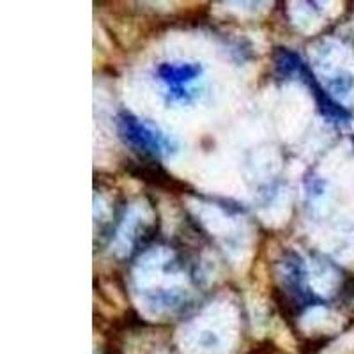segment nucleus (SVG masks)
Listing matches in <instances>:
<instances>
[{"label":"nucleus","instance_id":"1","mask_svg":"<svg viewBox=\"0 0 354 354\" xmlns=\"http://www.w3.org/2000/svg\"><path fill=\"white\" fill-rule=\"evenodd\" d=\"M117 126H119V133L128 144L133 147L144 151L149 154H161L170 153L172 142L167 137H163L161 133L154 131L153 128L145 126L140 122L135 115L129 112H121L117 117Z\"/></svg>","mask_w":354,"mask_h":354},{"label":"nucleus","instance_id":"2","mask_svg":"<svg viewBox=\"0 0 354 354\" xmlns=\"http://www.w3.org/2000/svg\"><path fill=\"white\" fill-rule=\"evenodd\" d=\"M202 73L198 64H161L158 69V75L172 91H179V97H183L181 87L188 82L195 80Z\"/></svg>","mask_w":354,"mask_h":354},{"label":"nucleus","instance_id":"3","mask_svg":"<svg viewBox=\"0 0 354 354\" xmlns=\"http://www.w3.org/2000/svg\"><path fill=\"white\" fill-rule=\"evenodd\" d=\"M135 176H138L140 179H144L145 183H149V185L158 186V188H177L179 183L174 181L172 177L165 172V170L161 169V167H138L137 170H133Z\"/></svg>","mask_w":354,"mask_h":354},{"label":"nucleus","instance_id":"4","mask_svg":"<svg viewBox=\"0 0 354 354\" xmlns=\"http://www.w3.org/2000/svg\"><path fill=\"white\" fill-rule=\"evenodd\" d=\"M353 145H354V137H353Z\"/></svg>","mask_w":354,"mask_h":354}]
</instances>
